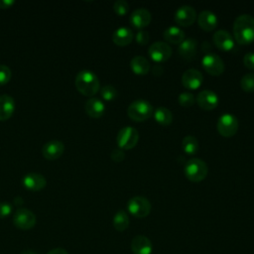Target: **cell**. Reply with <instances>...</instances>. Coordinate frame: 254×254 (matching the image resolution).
Masks as SVG:
<instances>
[{
  "mask_svg": "<svg viewBox=\"0 0 254 254\" xmlns=\"http://www.w3.org/2000/svg\"><path fill=\"white\" fill-rule=\"evenodd\" d=\"M233 35L240 45H248L254 42V18L249 14H241L233 22Z\"/></svg>",
  "mask_w": 254,
  "mask_h": 254,
  "instance_id": "cell-1",
  "label": "cell"
},
{
  "mask_svg": "<svg viewBox=\"0 0 254 254\" xmlns=\"http://www.w3.org/2000/svg\"><path fill=\"white\" fill-rule=\"evenodd\" d=\"M74 83L76 89L85 96L94 95L100 87L97 75L89 69H82L78 71L75 76Z\"/></svg>",
  "mask_w": 254,
  "mask_h": 254,
  "instance_id": "cell-2",
  "label": "cell"
},
{
  "mask_svg": "<svg viewBox=\"0 0 254 254\" xmlns=\"http://www.w3.org/2000/svg\"><path fill=\"white\" fill-rule=\"evenodd\" d=\"M185 176L193 183H198L205 179L208 173L207 165L199 158H191L187 161L184 168Z\"/></svg>",
  "mask_w": 254,
  "mask_h": 254,
  "instance_id": "cell-3",
  "label": "cell"
},
{
  "mask_svg": "<svg viewBox=\"0 0 254 254\" xmlns=\"http://www.w3.org/2000/svg\"><path fill=\"white\" fill-rule=\"evenodd\" d=\"M154 109L152 104L145 99H136L132 101L128 108L127 114L134 121H145L153 115Z\"/></svg>",
  "mask_w": 254,
  "mask_h": 254,
  "instance_id": "cell-4",
  "label": "cell"
},
{
  "mask_svg": "<svg viewBox=\"0 0 254 254\" xmlns=\"http://www.w3.org/2000/svg\"><path fill=\"white\" fill-rule=\"evenodd\" d=\"M127 208L133 216L143 218L149 215L151 211V202L145 196L135 195L128 200Z\"/></svg>",
  "mask_w": 254,
  "mask_h": 254,
  "instance_id": "cell-5",
  "label": "cell"
},
{
  "mask_svg": "<svg viewBox=\"0 0 254 254\" xmlns=\"http://www.w3.org/2000/svg\"><path fill=\"white\" fill-rule=\"evenodd\" d=\"M139 140V133L138 131L131 127V126H125L122 127L117 136H116V142L120 149L122 150H129L136 146Z\"/></svg>",
  "mask_w": 254,
  "mask_h": 254,
  "instance_id": "cell-6",
  "label": "cell"
},
{
  "mask_svg": "<svg viewBox=\"0 0 254 254\" xmlns=\"http://www.w3.org/2000/svg\"><path fill=\"white\" fill-rule=\"evenodd\" d=\"M218 133L223 137H231L238 130V120L231 113H224L219 116L216 123Z\"/></svg>",
  "mask_w": 254,
  "mask_h": 254,
  "instance_id": "cell-7",
  "label": "cell"
},
{
  "mask_svg": "<svg viewBox=\"0 0 254 254\" xmlns=\"http://www.w3.org/2000/svg\"><path fill=\"white\" fill-rule=\"evenodd\" d=\"M36 215L33 211L25 207H19L13 215L14 225L22 230H28L35 226L36 224Z\"/></svg>",
  "mask_w": 254,
  "mask_h": 254,
  "instance_id": "cell-8",
  "label": "cell"
},
{
  "mask_svg": "<svg viewBox=\"0 0 254 254\" xmlns=\"http://www.w3.org/2000/svg\"><path fill=\"white\" fill-rule=\"evenodd\" d=\"M201 65L205 71L212 75H219L224 70L222 59L213 53H208L201 59Z\"/></svg>",
  "mask_w": 254,
  "mask_h": 254,
  "instance_id": "cell-9",
  "label": "cell"
},
{
  "mask_svg": "<svg viewBox=\"0 0 254 254\" xmlns=\"http://www.w3.org/2000/svg\"><path fill=\"white\" fill-rule=\"evenodd\" d=\"M148 54L154 62L162 63L170 59L172 56V48L166 42L158 41L149 47Z\"/></svg>",
  "mask_w": 254,
  "mask_h": 254,
  "instance_id": "cell-10",
  "label": "cell"
},
{
  "mask_svg": "<svg viewBox=\"0 0 254 254\" xmlns=\"http://www.w3.org/2000/svg\"><path fill=\"white\" fill-rule=\"evenodd\" d=\"M196 19V12L190 5H182L176 10L175 21L180 26L188 27L194 23Z\"/></svg>",
  "mask_w": 254,
  "mask_h": 254,
  "instance_id": "cell-11",
  "label": "cell"
},
{
  "mask_svg": "<svg viewBox=\"0 0 254 254\" xmlns=\"http://www.w3.org/2000/svg\"><path fill=\"white\" fill-rule=\"evenodd\" d=\"M196 102L200 108L204 110H212L218 105L219 98L214 91L203 89L196 95Z\"/></svg>",
  "mask_w": 254,
  "mask_h": 254,
  "instance_id": "cell-12",
  "label": "cell"
},
{
  "mask_svg": "<svg viewBox=\"0 0 254 254\" xmlns=\"http://www.w3.org/2000/svg\"><path fill=\"white\" fill-rule=\"evenodd\" d=\"M152 20L151 13L148 9L140 7L136 8L131 12V15L129 17V21L131 25L137 29H142L144 27H147Z\"/></svg>",
  "mask_w": 254,
  "mask_h": 254,
  "instance_id": "cell-13",
  "label": "cell"
},
{
  "mask_svg": "<svg viewBox=\"0 0 254 254\" xmlns=\"http://www.w3.org/2000/svg\"><path fill=\"white\" fill-rule=\"evenodd\" d=\"M203 81L202 73L196 68H189L182 75V83L188 89L198 88Z\"/></svg>",
  "mask_w": 254,
  "mask_h": 254,
  "instance_id": "cell-14",
  "label": "cell"
},
{
  "mask_svg": "<svg viewBox=\"0 0 254 254\" xmlns=\"http://www.w3.org/2000/svg\"><path fill=\"white\" fill-rule=\"evenodd\" d=\"M64 151V144L60 140H51L44 144L42 154L47 160L59 159Z\"/></svg>",
  "mask_w": 254,
  "mask_h": 254,
  "instance_id": "cell-15",
  "label": "cell"
},
{
  "mask_svg": "<svg viewBox=\"0 0 254 254\" xmlns=\"http://www.w3.org/2000/svg\"><path fill=\"white\" fill-rule=\"evenodd\" d=\"M214 45L221 51H231L234 48V38L226 30H218L212 37Z\"/></svg>",
  "mask_w": 254,
  "mask_h": 254,
  "instance_id": "cell-16",
  "label": "cell"
},
{
  "mask_svg": "<svg viewBox=\"0 0 254 254\" xmlns=\"http://www.w3.org/2000/svg\"><path fill=\"white\" fill-rule=\"evenodd\" d=\"M22 184L27 190H33V191H38V190H43L46 187L47 181H46L45 177L41 174L29 173L23 177Z\"/></svg>",
  "mask_w": 254,
  "mask_h": 254,
  "instance_id": "cell-17",
  "label": "cell"
},
{
  "mask_svg": "<svg viewBox=\"0 0 254 254\" xmlns=\"http://www.w3.org/2000/svg\"><path fill=\"white\" fill-rule=\"evenodd\" d=\"M131 250L133 254H151L153 244L145 235H136L131 241Z\"/></svg>",
  "mask_w": 254,
  "mask_h": 254,
  "instance_id": "cell-18",
  "label": "cell"
},
{
  "mask_svg": "<svg viewBox=\"0 0 254 254\" xmlns=\"http://www.w3.org/2000/svg\"><path fill=\"white\" fill-rule=\"evenodd\" d=\"M197 23L202 30L210 32L216 28L218 19L212 11L202 10L197 16Z\"/></svg>",
  "mask_w": 254,
  "mask_h": 254,
  "instance_id": "cell-19",
  "label": "cell"
},
{
  "mask_svg": "<svg viewBox=\"0 0 254 254\" xmlns=\"http://www.w3.org/2000/svg\"><path fill=\"white\" fill-rule=\"evenodd\" d=\"M196 40L193 38H187L181 44H179L178 53L185 60H191L196 55Z\"/></svg>",
  "mask_w": 254,
  "mask_h": 254,
  "instance_id": "cell-20",
  "label": "cell"
},
{
  "mask_svg": "<svg viewBox=\"0 0 254 254\" xmlns=\"http://www.w3.org/2000/svg\"><path fill=\"white\" fill-rule=\"evenodd\" d=\"M85 112L91 118H99L105 111V104L97 97L89 98L84 105Z\"/></svg>",
  "mask_w": 254,
  "mask_h": 254,
  "instance_id": "cell-21",
  "label": "cell"
},
{
  "mask_svg": "<svg viewBox=\"0 0 254 254\" xmlns=\"http://www.w3.org/2000/svg\"><path fill=\"white\" fill-rule=\"evenodd\" d=\"M15 110L14 98L8 94L0 95V121L8 120Z\"/></svg>",
  "mask_w": 254,
  "mask_h": 254,
  "instance_id": "cell-22",
  "label": "cell"
},
{
  "mask_svg": "<svg viewBox=\"0 0 254 254\" xmlns=\"http://www.w3.org/2000/svg\"><path fill=\"white\" fill-rule=\"evenodd\" d=\"M133 40V32L128 27L117 28L112 35V41L117 46L123 47L129 45Z\"/></svg>",
  "mask_w": 254,
  "mask_h": 254,
  "instance_id": "cell-23",
  "label": "cell"
},
{
  "mask_svg": "<svg viewBox=\"0 0 254 254\" xmlns=\"http://www.w3.org/2000/svg\"><path fill=\"white\" fill-rule=\"evenodd\" d=\"M130 67L136 74H146L150 70V63L143 56H135L130 61Z\"/></svg>",
  "mask_w": 254,
  "mask_h": 254,
  "instance_id": "cell-24",
  "label": "cell"
},
{
  "mask_svg": "<svg viewBox=\"0 0 254 254\" xmlns=\"http://www.w3.org/2000/svg\"><path fill=\"white\" fill-rule=\"evenodd\" d=\"M164 39L172 44H181L185 40V32L177 26H170L163 32Z\"/></svg>",
  "mask_w": 254,
  "mask_h": 254,
  "instance_id": "cell-25",
  "label": "cell"
},
{
  "mask_svg": "<svg viewBox=\"0 0 254 254\" xmlns=\"http://www.w3.org/2000/svg\"><path fill=\"white\" fill-rule=\"evenodd\" d=\"M153 115H154L155 120L163 126H167V125L171 124L173 121V114H172L171 110L164 106L157 107L154 110Z\"/></svg>",
  "mask_w": 254,
  "mask_h": 254,
  "instance_id": "cell-26",
  "label": "cell"
},
{
  "mask_svg": "<svg viewBox=\"0 0 254 254\" xmlns=\"http://www.w3.org/2000/svg\"><path fill=\"white\" fill-rule=\"evenodd\" d=\"M113 226L117 231H124L129 226V216L124 210H118L113 217Z\"/></svg>",
  "mask_w": 254,
  "mask_h": 254,
  "instance_id": "cell-27",
  "label": "cell"
},
{
  "mask_svg": "<svg viewBox=\"0 0 254 254\" xmlns=\"http://www.w3.org/2000/svg\"><path fill=\"white\" fill-rule=\"evenodd\" d=\"M182 147L187 154L193 155L198 151V141L194 136L187 135L183 138Z\"/></svg>",
  "mask_w": 254,
  "mask_h": 254,
  "instance_id": "cell-28",
  "label": "cell"
},
{
  "mask_svg": "<svg viewBox=\"0 0 254 254\" xmlns=\"http://www.w3.org/2000/svg\"><path fill=\"white\" fill-rule=\"evenodd\" d=\"M240 86L246 92H254V72L244 74L240 79Z\"/></svg>",
  "mask_w": 254,
  "mask_h": 254,
  "instance_id": "cell-29",
  "label": "cell"
},
{
  "mask_svg": "<svg viewBox=\"0 0 254 254\" xmlns=\"http://www.w3.org/2000/svg\"><path fill=\"white\" fill-rule=\"evenodd\" d=\"M100 94L103 99L110 101L117 97L118 92H117V89L115 88V86H113L111 84H106L100 88Z\"/></svg>",
  "mask_w": 254,
  "mask_h": 254,
  "instance_id": "cell-30",
  "label": "cell"
},
{
  "mask_svg": "<svg viewBox=\"0 0 254 254\" xmlns=\"http://www.w3.org/2000/svg\"><path fill=\"white\" fill-rule=\"evenodd\" d=\"M178 102L184 107H190L194 103V96L192 93L188 91L181 92L178 96Z\"/></svg>",
  "mask_w": 254,
  "mask_h": 254,
  "instance_id": "cell-31",
  "label": "cell"
},
{
  "mask_svg": "<svg viewBox=\"0 0 254 254\" xmlns=\"http://www.w3.org/2000/svg\"><path fill=\"white\" fill-rule=\"evenodd\" d=\"M113 10L116 14L123 16L129 11V5L125 0H117L113 4Z\"/></svg>",
  "mask_w": 254,
  "mask_h": 254,
  "instance_id": "cell-32",
  "label": "cell"
},
{
  "mask_svg": "<svg viewBox=\"0 0 254 254\" xmlns=\"http://www.w3.org/2000/svg\"><path fill=\"white\" fill-rule=\"evenodd\" d=\"M12 72L8 65L0 64V84L7 83L11 78Z\"/></svg>",
  "mask_w": 254,
  "mask_h": 254,
  "instance_id": "cell-33",
  "label": "cell"
},
{
  "mask_svg": "<svg viewBox=\"0 0 254 254\" xmlns=\"http://www.w3.org/2000/svg\"><path fill=\"white\" fill-rule=\"evenodd\" d=\"M12 204L7 201L0 202V218H5L9 216L12 212Z\"/></svg>",
  "mask_w": 254,
  "mask_h": 254,
  "instance_id": "cell-34",
  "label": "cell"
},
{
  "mask_svg": "<svg viewBox=\"0 0 254 254\" xmlns=\"http://www.w3.org/2000/svg\"><path fill=\"white\" fill-rule=\"evenodd\" d=\"M150 36L149 33L145 30H139L135 36V40L140 45H146L149 42Z\"/></svg>",
  "mask_w": 254,
  "mask_h": 254,
  "instance_id": "cell-35",
  "label": "cell"
},
{
  "mask_svg": "<svg viewBox=\"0 0 254 254\" xmlns=\"http://www.w3.org/2000/svg\"><path fill=\"white\" fill-rule=\"evenodd\" d=\"M243 64L247 68L254 70V53L253 52H249L244 55Z\"/></svg>",
  "mask_w": 254,
  "mask_h": 254,
  "instance_id": "cell-36",
  "label": "cell"
},
{
  "mask_svg": "<svg viewBox=\"0 0 254 254\" xmlns=\"http://www.w3.org/2000/svg\"><path fill=\"white\" fill-rule=\"evenodd\" d=\"M110 156H111V159H112L113 161H115V162H122V161L125 159V153H124V151H123L122 149H120V148H117V149L112 150Z\"/></svg>",
  "mask_w": 254,
  "mask_h": 254,
  "instance_id": "cell-37",
  "label": "cell"
},
{
  "mask_svg": "<svg viewBox=\"0 0 254 254\" xmlns=\"http://www.w3.org/2000/svg\"><path fill=\"white\" fill-rule=\"evenodd\" d=\"M152 71H153V74H154V75L160 76V75L163 74V72H164V67H163L161 64H156L153 66Z\"/></svg>",
  "mask_w": 254,
  "mask_h": 254,
  "instance_id": "cell-38",
  "label": "cell"
},
{
  "mask_svg": "<svg viewBox=\"0 0 254 254\" xmlns=\"http://www.w3.org/2000/svg\"><path fill=\"white\" fill-rule=\"evenodd\" d=\"M14 0H0V8L7 9L10 8L14 4Z\"/></svg>",
  "mask_w": 254,
  "mask_h": 254,
  "instance_id": "cell-39",
  "label": "cell"
},
{
  "mask_svg": "<svg viewBox=\"0 0 254 254\" xmlns=\"http://www.w3.org/2000/svg\"><path fill=\"white\" fill-rule=\"evenodd\" d=\"M47 254H68V253L64 248H55V249H52L51 251H49Z\"/></svg>",
  "mask_w": 254,
  "mask_h": 254,
  "instance_id": "cell-40",
  "label": "cell"
},
{
  "mask_svg": "<svg viewBox=\"0 0 254 254\" xmlns=\"http://www.w3.org/2000/svg\"><path fill=\"white\" fill-rule=\"evenodd\" d=\"M23 202H24V200L22 199L21 196H16V197L14 198V203H15L16 205H22Z\"/></svg>",
  "mask_w": 254,
  "mask_h": 254,
  "instance_id": "cell-41",
  "label": "cell"
},
{
  "mask_svg": "<svg viewBox=\"0 0 254 254\" xmlns=\"http://www.w3.org/2000/svg\"><path fill=\"white\" fill-rule=\"evenodd\" d=\"M21 254H38V253L35 252V251H33V250H25V251H23Z\"/></svg>",
  "mask_w": 254,
  "mask_h": 254,
  "instance_id": "cell-42",
  "label": "cell"
}]
</instances>
